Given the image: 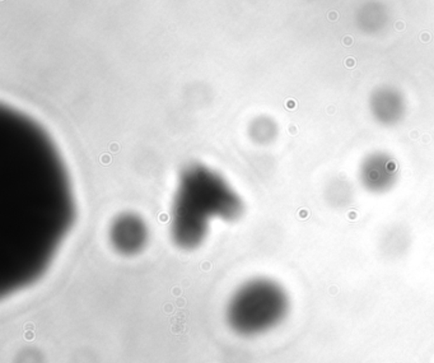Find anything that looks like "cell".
Masks as SVG:
<instances>
[{
  "mask_svg": "<svg viewBox=\"0 0 434 363\" xmlns=\"http://www.w3.org/2000/svg\"><path fill=\"white\" fill-rule=\"evenodd\" d=\"M326 197L331 206L343 208L350 204L353 199V187L344 178H336L327 186Z\"/></svg>",
  "mask_w": 434,
  "mask_h": 363,
  "instance_id": "8992f818",
  "label": "cell"
},
{
  "mask_svg": "<svg viewBox=\"0 0 434 363\" xmlns=\"http://www.w3.org/2000/svg\"><path fill=\"white\" fill-rule=\"evenodd\" d=\"M291 311V297L279 282L255 278L233 293L225 317L231 329L246 338L264 336L277 329Z\"/></svg>",
  "mask_w": 434,
  "mask_h": 363,
  "instance_id": "7a4b0ae2",
  "label": "cell"
},
{
  "mask_svg": "<svg viewBox=\"0 0 434 363\" xmlns=\"http://www.w3.org/2000/svg\"><path fill=\"white\" fill-rule=\"evenodd\" d=\"M371 110L379 123L391 126L400 121L405 106L399 92L391 88H382L372 96Z\"/></svg>",
  "mask_w": 434,
  "mask_h": 363,
  "instance_id": "5b68a950",
  "label": "cell"
},
{
  "mask_svg": "<svg viewBox=\"0 0 434 363\" xmlns=\"http://www.w3.org/2000/svg\"><path fill=\"white\" fill-rule=\"evenodd\" d=\"M172 237L176 245L192 250L203 244L209 216L236 220L242 204L222 178L204 167H191L183 173L175 202Z\"/></svg>",
  "mask_w": 434,
  "mask_h": 363,
  "instance_id": "6da1fadb",
  "label": "cell"
},
{
  "mask_svg": "<svg viewBox=\"0 0 434 363\" xmlns=\"http://www.w3.org/2000/svg\"><path fill=\"white\" fill-rule=\"evenodd\" d=\"M110 241L117 253L133 256L140 253L148 241V230L144 220L136 214L126 213L114 220Z\"/></svg>",
  "mask_w": 434,
  "mask_h": 363,
  "instance_id": "277c9868",
  "label": "cell"
},
{
  "mask_svg": "<svg viewBox=\"0 0 434 363\" xmlns=\"http://www.w3.org/2000/svg\"><path fill=\"white\" fill-rule=\"evenodd\" d=\"M358 178L366 192L385 194L396 185L399 180V166L390 153L371 152L360 162Z\"/></svg>",
  "mask_w": 434,
  "mask_h": 363,
  "instance_id": "3957f363",
  "label": "cell"
}]
</instances>
